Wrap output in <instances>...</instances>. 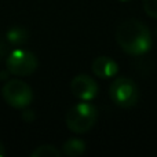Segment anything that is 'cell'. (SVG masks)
I'll return each mask as SVG.
<instances>
[{"instance_id":"cell-1","label":"cell","mask_w":157,"mask_h":157,"mask_svg":"<svg viewBox=\"0 0 157 157\" xmlns=\"http://www.w3.org/2000/svg\"><path fill=\"white\" fill-rule=\"evenodd\" d=\"M116 41L123 51L130 55H142L152 47V35L144 22L127 19L116 30Z\"/></svg>"},{"instance_id":"cell-2","label":"cell","mask_w":157,"mask_h":157,"mask_svg":"<svg viewBox=\"0 0 157 157\" xmlns=\"http://www.w3.org/2000/svg\"><path fill=\"white\" fill-rule=\"evenodd\" d=\"M98 120V110L87 101L75 105L66 113V127L75 134H86L95 125Z\"/></svg>"},{"instance_id":"cell-3","label":"cell","mask_w":157,"mask_h":157,"mask_svg":"<svg viewBox=\"0 0 157 157\" xmlns=\"http://www.w3.org/2000/svg\"><path fill=\"white\" fill-rule=\"evenodd\" d=\"M2 97L11 108L25 109L32 103L33 91L22 80H7L2 88Z\"/></svg>"},{"instance_id":"cell-4","label":"cell","mask_w":157,"mask_h":157,"mask_svg":"<svg viewBox=\"0 0 157 157\" xmlns=\"http://www.w3.org/2000/svg\"><path fill=\"white\" fill-rule=\"evenodd\" d=\"M112 101L120 108H132L136 105L139 98V91L136 84L128 77H119L112 83L109 90Z\"/></svg>"},{"instance_id":"cell-5","label":"cell","mask_w":157,"mask_h":157,"mask_svg":"<svg viewBox=\"0 0 157 157\" xmlns=\"http://www.w3.org/2000/svg\"><path fill=\"white\" fill-rule=\"evenodd\" d=\"M6 68L15 76H30L37 69V58L28 50L17 48L8 54L6 59Z\"/></svg>"},{"instance_id":"cell-6","label":"cell","mask_w":157,"mask_h":157,"mask_svg":"<svg viewBox=\"0 0 157 157\" xmlns=\"http://www.w3.org/2000/svg\"><path fill=\"white\" fill-rule=\"evenodd\" d=\"M71 91L80 101H92L98 95V84L88 75H77L71 81Z\"/></svg>"},{"instance_id":"cell-7","label":"cell","mask_w":157,"mask_h":157,"mask_svg":"<svg viewBox=\"0 0 157 157\" xmlns=\"http://www.w3.org/2000/svg\"><path fill=\"white\" fill-rule=\"evenodd\" d=\"M92 73L99 78H110L113 76H116L119 72V65L116 63V61L112 59L110 57L106 55H101L97 57L92 61Z\"/></svg>"},{"instance_id":"cell-8","label":"cell","mask_w":157,"mask_h":157,"mask_svg":"<svg viewBox=\"0 0 157 157\" xmlns=\"http://www.w3.org/2000/svg\"><path fill=\"white\" fill-rule=\"evenodd\" d=\"M86 152V142L78 138H71L62 145V155L68 157H78Z\"/></svg>"},{"instance_id":"cell-9","label":"cell","mask_w":157,"mask_h":157,"mask_svg":"<svg viewBox=\"0 0 157 157\" xmlns=\"http://www.w3.org/2000/svg\"><path fill=\"white\" fill-rule=\"evenodd\" d=\"M7 40L8 43H11L13 46H22L28 41L29 39V32L25 28L21 26H13L11 29H8L7 32Z\"/></svg>"},{"instance_id":"cell-10","label":"cell","mask_w":157,"mask_h":157,"mask_svg":"<svg viewBox=\"0 0 157 157\" xmlns=\"http://www.w3.org/2000/svg\"><path fill=\"white\" fill-rule=\"evenodd\" d=\"M32 157H61L62 156V150L57 149L52 145H41V146L36 147L32 153Z\"/></svg>"},{"instance_id":"cell-11","label":"cell","mask_w":157,"mask_h":157,"mask_svg":"<svg viewBox=\"0 0 157 157\" xmlns=\"http://www.w3.org/2000/svg\"><path fill=\"white\" fill-rule=\"evenodd\" d=\"M144 10L150 18L157 19V0H144Z\"/></svg>"},{"instance_id":"cell-12","label":"cell","mask_w":157,"mask_h":157,"mask_svg":"<svg viewBox=\"0 0 157 157\" xmlns=\"http://www.w3.org/2000/svg\"><path fill=\"white\" fill-rule=\"evenodd\" d=\"M35 112L33 110H25L24 113H22V119L25 120L26 123H32L33 120H35Z\"/></svg>"},{"instance_id":"cell-13","label":"cell","mask_w":157,"mask_h":157,"mask_svg":"<svg viewBox=\"0 0 157 157\" xmlns=\"http://www.w3.org/2000/svg\"><path fill=\"white\" fill-rule=\"evenodd\" d=\"M6 156V149H4V145L3 142L0 141V157H4Z\"/></svg>"},{"instance_id":"cell-14","label":"cell","mask_w":157,"mask_h":157,"mask_svg":"<svg viewBox=\"0 0 157 157\" xmlns=\"http://www.w3.org/2000/svg\"><path fill=\"white\" fill-rule=\"evenodd\" d=\"M8 73H10V72H3V73H0V78H6V80H7V77H8Z\"/></svg>"},{"instance_id":"cell-15","label":"cell","mask_w":157,"mask_h":157,"mask_svg":"<svg viewBox=\"0 0 157 157\" xmlns=\"http://www.w3.org/2000/svg\"><path fill=\"white\" fill-rule=\"evenodd\" d=\"M121 2H128V0H121Z\"/></svg>"}]
</instances>
